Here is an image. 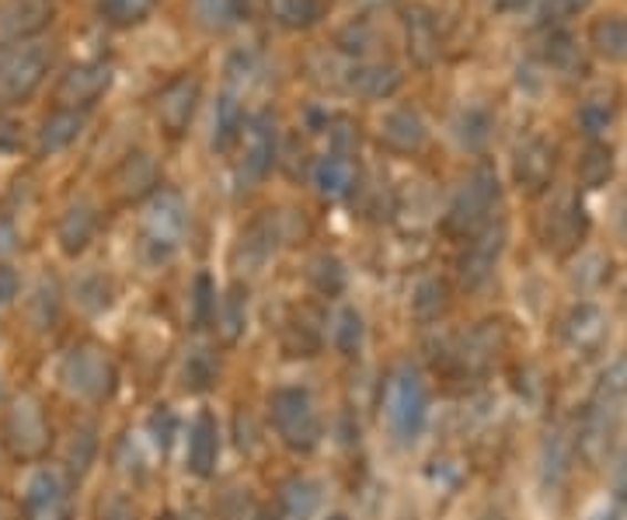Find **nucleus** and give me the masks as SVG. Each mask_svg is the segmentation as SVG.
<instances>
[{
	"label": "nucleus",
	"instance_id": "obj_1",
	"mask_svg": "<svg viewBox=\"0 0 627 520\" xmlns=\"http://www.w3.org/2000/svg\"><path fill=\"white\" fill-rule=\"evenodd\" d=\"M627 409V353L620 360L607 367V374L599 377V385L589 398V406L583 412V430H578V447H583L586 461H599L610 451V443L624 422Z\"/></svg>",
	"mask_w": 627,
	"mask_h": 520
},
{
	"label": "nucleus",
	"instance_id": "obj_2",
	"mask_svg": "<svg viewBox=\"0 0 627 520\" xmlns=\"http://www.w3.org/2000/svg\"><path fill=\"white\" fill-rule=\"evenodd\" d=\"M429 419V388L415 364H398L383 381V427L398 447H415Z\"/></svg>",
	"mask_w": 627,
	"mask_h": 520
},
{
	"label": "nucleus",
	"instance_id": "obj_3",
	"mask_svg": "<svg viewBox=\"0 0 627 520\" xmlns=\"http://www.w3.org/2000/svg\"><path fill=\"white\" fill-rule=\"evenodd\" d=\"M498 200H502L498 172L492 169V164H477V169L461 182V188L453 193L450 210L443 217V231L456 242L474 238L477 231H485L495 221Z\"/></svg>",
	"mask_w": 627,
	"mask_h": 520
},
{
	"label": "nucleus",
	"instance_id": "obj_4",
	"mask_svg": "<svg viewBox=\"0 0 627 520\" xmlns=\"http://www.w3.org/2000/svg\"><path fill=\"white\" fill-rule=\"evenodd\" d=\"M53 67V45L42 39L0 45V105H21L42 88Z\"/></svg>",
	"mask_w": 627,
	"mask_h": 520
},
{
	"label": "nucleus",
	"instance_id": "obj_5",
	"mask_svg": "<svg viewBox=\"0 0 627 520\" xmlns=\"http://www.w3.org/2000/svg\"><path fill=\"white\" fill-rule=\"evenodd\" d=\"M269 416L279 440L297 455H310L321 443V416L307 388H276L269 395Z\"/></svg>",
	"mask_w": 627,
	"mask_h": 520
},
{
	"label": "nucleus",
	"instance_id": "obj_6",
	"mask_svg": "<svg viewBox=\"0 0 627 520\" xmlns=\"http://www.w3.org/2000/svg\"><path fill=\"white\" fill-rule=\"evenodd\" d=\"M185 227H188V206L182 193H175V188H157L147 200V210H143V234H140L143 255H147L151 263H167V258L182 248Z\"/></svg>",
	"mask_w": 627,
	"mask_h": 520
},
{
	"label": "nucleus",
	"instance_id": "obj_7",
	"mask_svg": "<svg viewBox=\"0 0 627 520\" xmlns=\"http://www.w3.org/2000/svg\"><path fill=\"white\" fill-rule=\"evenodd\" d=\"M203 102V78L196 70H178L154 94V120L167 140H182Z\"/></svg>",
	"mask_w": 627,
	"mask_h": 520
},
{
	"label": "nucleus",
	"instance_id": "obj_8",
	"mask_svg": "<svg viewBox=\"0 0 627 520\" xmlns=\"http://www.w3.org/2000/svg\"><path fill=\"white\" fill-rule=\"evenodd\" d=\"M60 381L84 401H105L115 391V364L102 346H74L60 364Z\"/></svg>",
	"mask_w": 627,
	"mask_h": 520
},
{
	"label": "nucleus",
	"instance_id": "obj_9",
	"mask_svg": "<svg viewBox=\"0 0 627 520\" xmlns=\"http://www.w3.org/2000/svg\"><path fill=\"white\" fill-rule=\"evenodd\" d=\"M237 182L251 188L258 182H265V175L273 172V164L279 157V133H276V120L273 112H255L248 115L245 130L237 136Z\"/></svg>",
	"mask_w": 627,
	"mask_h": 520
},
{
	"label": "nucleus",
	"instance_id": "obj_10",
	"mask_svg": "<svg viewBox=\"0 0 627 520\" xmlns=\"http://www.w3.org/2000/svg\"><path fill=\"white\" fill-rule=\"evenodd\" d=\"M50 419L35 395H18L4 419V443L18 461H35L50 451Z\"/></svg>",
	"mask_w": 627,
	"mask_h": 520
},
{
	"label": "nucleus",
	"instance_id": "obj_11",
	"mask_svg": "<svg viewBox=\"0 0 627 520\" xmlns=\"http://www.w3.org/2000/svg\"><path fill=\"white\" fill-rule=\"evenodd\" d=\"M505 238H510L505 224L492 221L485 231H477L474 238L464 242V252L456 258V276H461L464 290H481L495 276V266L505 252Z\"/></svg>",
	"mask_w": 627,
	"mask_h": 520
},
{
	"label": "nucleus",
	"instance_id": "obj_12",
	"mask_svg": "<svg viewBox=\"0 0 627 520\" xmlns=\"http://www.w3.org/2000/svg\"><path fill=\"white\" fill-rule=\"evenodd\" d=\"M586 231H589V217H586V206L578 196H562L537 221V238L554 255L578 252V245L586 242Z\"/></svg>",
	"mask_w": 627,
	"mask_h": 520
},
{
	"label": "nucleus",
	"instance_id": "obj_13",
	"mask_svg": "<svg viewBox=\"0 0 627 520\" xmlns=\"http://www.w3.org/2000/svg\"><path fill=\"white\" fill-rule=\"evenodd\" d=\"M21 517L25 520H74V496L60 471L39 468L21 496Z\"/></svg>",
	"mask_w": 627,
	"mask_h": 520
},
{
	"label": "nucleus",
	"instance_id": "obj_14",
	"mask_svg": "<svg viewBox=\"0 0 627 520\" xmlns=\"http://www.w3.org/2000/svg\"><path fill=\"white\" fill-rule=\"evenodd\" d=\"M558 172V147L544 136H526L513 154V182L523 196H544Z\"/></svg>",
	"mask_w": 627,
	"mask_h": 520
},
{
	"label": "nucleus",
	"instance_id": "obj_15",
	"mask_svg": "<svg viewBox=\"0 0 627 520\" xmlns=\"http://www.w3.org/2000/svg\"><path fill=\"white\" fill-rule=\"evenodd\" d=\"M53 0H0V45L39 39L53 26Z\"/></svg>",
	"mask_w": 627,
	"mask_h": 520
},
{
	"label": "nucleus",
	"instance_id": "obj_16",
	"mask_svg": "<svg viewBox=\"0 0 627 520\" xmlns=\"http://www.w3.org/2000/svg\"><path fill=\"white\" fill-rule=\"evenodd\" d=\"M112 84V63L105 60H81L63 74L56 88V102L63 109H91Z\"/></svg>",
	"mask_w": 627,
	"mask_h": 520
},
{
	"label": "nucleus",
	"instance_id": "obj_17",
	"mask_svg": "<svg viewBox=\"0 0 627 520\" xmlns=\"http://www.w3.org/2000/svg\"><path fill=\"white\" fill-rule=\"evenodd\" d=\"M342 84L349 94H359V99L388 102L401 91L404 74L394 63H383V60H349L342 70Z\"/></svg>",
	"mask_w": 627,
	"mask_h": 520
},
{
	"label": "nucleus",
	"instance_id": "obj_18",
	"mask_svg": "<svg viewBox=\"0 0 627 520\" xmlns=\"http://www.w3.org/2000/svg\"><path fill=\"white\" fill-rule=\"evenodd\" d=\"M404 29V50L412 57L415 67H432L443 53V29H440V14L425 8V4H412L404 8L401 18Z\"/></svg>",
	"mask_w": 627,
	"mask_h": 520
},
{
	"label": "nucleus",
	"instance_id": "obj_19",
	"mask_svg": "<svg viewBox=\"0 0 627 520\" xmlns=\"http://www.w3.org/2000/svg\"><path fill=\"white\" fill-rule=\"evenodd\" d=\"M562 333H565V346L575 357H596L610 336V325L596 304H575L562 325Z\"/></svg>",
	"mask_w": 627,
	"mask_h": 520
},
{
	"label": "nucleus",
	"instance_id": "obj_20",
	"mask_svg": "<svg viewBox=\"0 0 627 520\" xmlns=\"http://www.w3.org/2000/svg\"><path fill=\"white\" fill-rule=\"evenodd\" d=\"M429 140V126L415 105L388 109L380 120V144L394 154H419Z\"/></svg>",
	"mask_w": 627,
	"mask_h": 520
},
{
	"label": "nucleus",
	"instance_id": "obj_21",
	"mask_svg": "<svg viewBox=\"0 0 627 520\" xmlns=\"http://www.w3.org/2000/svg\"><path fill=\"white\" fill-rule=\"evenodd\" d=\"M310 179L325 200H349L359 188V164L352 161V154L328 151L325 157L314 161Z\"/></svg>",
	"mask_w": 627,
	"mask_h": 520
},
{
	"label": "nucleus",
	"instance_id": "obj_22",
	"mask_svg": "<svg viewBox=\"0 0 627 520\" xmlns=\"http://www.w3.org/2000/svg\"><path fill=\"white\" fill-rule=\"evenodd\" d=\"M84 126H88V112L84 109H63V105H56L42 120V126H39V136H35L39 154L42 157H53V154H60L66 147H74L78 140H81V133H84Z\"/></svg>",
	"mask_w": 627,
	"mask_h": 520
},
{
	"label": "nucleus",
	"instance_id": "obj_23",
	"mask_svg": "<svg viewBox=\"0 0 627 520\" xmlns=\"http://www.w3.org/2000/svg\"><path fill=\"white\" fill-rule=\"evenodd\" d=\"M99 206H94L91 200H78V203H70L66 206V214L60 217L56 224V242H60V252L70 255V258H78L91 242H94V234H99Z\"/></svg>",
	"mask_w": 627,
	"mask_h": 520
},
{
	"label": "nucleus",
	"instance_id": "obj_24",
	"mask_svg": "<svg viewBox=\"0 0 627 520\" xmlns=\"http://www.w3.org/2000/svg\"><path fill=\"white\" fill-rule=\"evenodd\" d=\"M220 461V422L213 412H199L188 434V468L192 476L209 479Z\"/></svg>",
	"mask_w": 627,
	"mask_h": 520
},
{
	"label": "nucleus",
	"instance_id": "obj_25",
	"mask_svg": "<svg viewBox=\"0 0 627 520\" xmlns=\"http://www.w3.org/2000/svg\"><path fill=\"white\" fill-rule=\"evenodd\" d=\"M115 188H119V196H123V200H151L157 188H161L157 161L147 151L130 154L115 169Z\"/></svg>",
	"mask_w": 627,
	"mask_h": 520
},
{
	"label": "nucleus",
	"instance_id": "obj_26",
	"mask_svg": "<svg viewBox=\"0 0 627 520\" xmlns=\"http://www.w3.org/2000/svg\"><path fill=\"white\" fill-rule=\"evenodd\" d=\"M502 349V328L498 322H481L471 336H464L461 349H456V364L464 374H485Z\"/></svg>",
	"mask_w": 627,
	"mask_h": 520
},
{
	"label": "nucleus",
	"instance_id": "obj_27",
	"mask_svg": "<svg viewBox=\"0 0 627 520\" xmlns=\"http://www.w3.org/2000/svg\"><path fill=\"white\" fill-rule=\"evenodd\" d=\"M279 217L276 214H265V217H255L245 234H240V245H237V258H245L248 269H258L265 266L269 258L276 255L279 248Z\"/></svg>",
	"mask_w": 627,
	"mask_h": 520
},
{
	"label": "nucleus",
	"instance_id": "obj_28",
	"mask_svg": "<svg viewBox=\"0 0 627 520\" xmlns=\"http://www.w3.org/2000/svg\"><path fill=\"white\" fill-rule=\"evenodd\" d=\"M245 123H248L245 105H240V99L234 91H224L220 102H216V109H213V140H209L213 151H220V154L234 151Z\"/></svg>",
	"mask_w": 627,
	"mask_h": 520
},
{
	"label": "nucleus",
	"instance_id": "obj_29",
	"mask_svg": "<svg viewBox=\"0 0 627 520\" xmlns=\"http://www.w3.org/2000/svg\"><path fill=\"white\" fill-rule=\"evenodd\" d=\"M328 14L325 0H269V18L282 32H310Z\"/></svg>",
	"mask_w": 627,
	"mask_h": 520
},
{
	"label": "nucleus",
	"instance_id": "obj_30",
	"mask_svg": "<svg viewBox=\"0 0 627 520\" xmlns=\"http://www.w3.org/2000/svg\"><path fill=\"white\" fill-rule=\"evenodd\" d=\"M213 325L220 339L227 346H234L240 336H245V325H248V290L234 283V287L216 300V315H213Z\"/></svg>",
	"mask_w": 627,
	"mask_h": 520
},
{
	"label": "nucleus",
	"instance_id": "obj_31",
	"mask_svg": "<svg viewBox=\"0 0 627 520\" xmlns=\"http://www.w3.org/2000/svg\"><path fill=\"white\" fill-rule=\"evenodd\" d=\"M589 45L607 63H627V18L620 14L596 18L589 26Z\"/></svg>",
	"mask_w": 627,
	"mask_h": 520
},
{
	"label": "nucleus",
	"instance_id": "obj_32",
	"mask_svg": "<svg viewBox=\"0 0 627 520\" xmlns=\"http://www.w3.org/2000/svg\"><path fill=\"white\" fill-rule=\"evenodd\" d=\"M537 53L551 70H558V74H565V78H575L578 70H586V60H583V53H578L575 39L562 29H547L541 45H537Z\"/></svg>",
	"mask_w": 627,
	"mask_h": 520
},
{
	"label": "nucleus",
	"instance_id": "obj_33",
	"mask_svg": "<svg viewBox=\"0 0 627 520\" xmlns=\"http://www.w3.org/2000/svg\"><path fill=\"white\" fill-rule=\"evenodd\" d=\"M572 455H575V443L565 430H551L544 440V458H541V479L544 489H558L568 471H572Z\"/></svg>",
	"mask_w": 627,
	"mask_h": 520
},
{
	"label": "nucleus",
	"instance_id": "obj_34",
	"mask_svg": "<svg viewBox=\"0 0 627 520\" xmlns=\"http://www.w3.org/2000/svg\"><path fill=\"white\" fill-rule=\"evenodd\" d=\"M192 14L206 32H227L248 14V0H192Z\"/></svg>",
	"mask_w": 627,
	"mask_h": 520
},
{
	"label": "nucleus",
	"instance_id": "obj_35",
	"mask_svg": "<svg viewBox=\"0 0 627 520\" xmlns=\"http://www.w3.org/2000/svg\"><path fill=\"white\" fill-rule=\"evenodd\" d=\"M614 147L603 144V140H593V144L583 151V157H578V182H583V188H603L610 179H614Z\"/></svg>",
	"mask_w": 627,
	"mask_h": 520
},
{
	"label": "nucleus",
	"instance_id": "obj_36",
	"mask_svg": "<svg viewBox=\"0 0 627 520\" xmlns=\"http://www.w3.org/2000/svg\"><path fill=\"white\" fill-rule=\"evenodd\" d=\"M157 8V0H94V14L112 29H133L147 21Z\"/></svg>",
	"mask_w": 627,
	"mask_h": 520
},
{
	"label": "nucleus",
	"instance_id": "obj_37",
	"mask_svg": "<svg viewBox=\"0 0 627 520\" xmlns=\"http://www.w3.org/2000/svg\"><path fill=\"white\" fill-rule=\"evenodd\" d=\"M578 126H583V133L586 136H599V133H607L610 126H614V120H617V102H614V94H607V91H596V94H589V99L578 105Z\"/></svg>",
	"mask_w": 627,
	"mask_h": 520
},
{
	"label": "nucleus",
	"instance_id": "obj_38",
	"mask_svg": "<svg viewBox=\"0 0 627 520\" xmlns=\"http://www.w3.org/2000/svg\"><path fill=\"white\" fill-rule=\"evenodd\" d=\"M307 279H310V287L318 290L321 297H339L346 290V266L339 263L335 255L321 252V255H314L310 258V266H307Z\"/></svg>",
	"mask_w": 627,
	"mask_h": 520
},
{
	"label": "nucleus",
	"instance_id": "obj_39",
	"mask_svg": "<svg viewBox=\"0 0 627 520\" xmlns=\"http://www.w3.org/2000/svg\"><path fill=\"white\" fill-rule=\"evenodd\" d=\"M412 307L422 322H436L450 312V283L446 279H425L412 297Z\"/></svg>",
	"mask_w": 627,
	"mask_h": 520
},
{
	"label": "nucleus",
	"instance_id": "obj_40",
	"mask_svg": "<svg viewBox=\"0 0 627 520\" xmlns=\"http://www.w3.org/2000/svg\"><path fill=\"white\" fill-rule=\"evenodd\" d=\"M453 130H456V140H461L464 147L477 151V147H485V140L492 136V115L481 112V109H467L461 120L453 123Z\"/></svg>",
	"mask_w": 627,
	"mask_h": 520
},
{
	"label": "nucleus",
	"instance_id": "obj_41",
	"mask_svg": "<svg viewBox=\"0 0 627 520\" xmlns=\"http://www.w3.org/2000/svg\"><path fill=\"white\" fill-rule=\"evenodd\" d=\"M282 503H286V510H289V513L304 520V517H310L314 510H318V503H321V492H318V486H314L310 479H294V482H286Z\"/></svg>",
	"mask_w": 627,
	"mask_h": 520
},
{
	"label": "nucleus",
	"instance_id": "obj_42",
	"mask_svg": "<svg viewBox=\"0 0 627 520\" xmlns=\"http://www.w3.org/2000/svg\"><path fill=\"white\" fill-rule=\"evenodd\" d=\"M335 346H339L346 357H356L359 346H363V315L356 307H346L339 315V325H335Z\"/></svg>",
	"mask_w": 627,
	"mask_h": 520
},
{
	"label": "nucleus",
	"instance_id": "obj_43",
	"mask_svg": "<svg viewBox=\"0 0 627 520\" xmlns=\"http://www.w3.org/2000/svg\"><path fill=\"white\" fill-rule=\"evenodd\" d=\"M370 45H373V32L367 21H352V26L339 35V53H346L352 60H367Z\"/></svg>",
	"mask_w": 627,
	"mask_h": 520
},
{
	"label": "nucleus",
	"instance_id": "obj_44",
	"mask_svg": "<svg viewBox=\"0 0 627 520\" xmlns=\"http://www.w3.org/2000/svg\"><path fill=\"white\" fill-rule=\"evenodd\" d=\"M147 430H151V437L157 443V451H167V447H172V440H175V434H178V419H175V412L167 409V406H157L154 416H151V422H147Z\"/></svg>",
	"mask_w": 627,
	"mask_h": 520
},
{
	"label": "nucleus",
	"instance_id": "obj_45",
	"mask_svg": "<svg viewBox=\"0 0 627 520\" xmlns=\"http://www.w3.org/2000/svg\"><path fill=\"white\" fill-rule=\"evenodd\" d=\"M213 315H216V290H213L209 276H199V279H196V322H199V325H209Z\"/></svg>",
	"mask_w": 627,
	"mask_h": 520
},
{
	"label": "nucleus",
	"instance_id": "obj_46",
	"mask_svg": "<svg viewBox=\"0 0 627 520\" xmlns=\"http://www.w3.org/2000/svg\"><path fill=\"white\" fill-rule=\"evenodd\" d=\"M593 8V0H544V14L551 21H568V18H578Z\"/></svg>",
	"mask_w": 627,
	"mask_h": 520
},
{
	"label": "nucleus",
	"instance_id": "obj_47",
	"mask_svg": "<svg viewBox=\"0 0 627 520\" xmlns=\"http://www.w3.org/2000/svg\"><path fill=\"white\" fill-rule=\"evenodd\" d=\"M18 273L14 269H8V266H0V307H8L14 297H18Z\"/></svg>",
	"mask_w": 627,
	"mask_h": 520
},
{
	"label": "nucleus",
	"instance_id": "obj_48",
	"mask_svg": "<svg viewBox=\"0 0 627 520\" xmlns=\"http://www.w3.org/2000/svg\"><path fill=\"white\" fill-rule=\"evenodd\" d=\"M18 248V227L11 217H0V258Z\"/></svg>",
	"mask_w": 627,
	"mask_h": 520
},
{
	"label": "nucleus",
	"instance_id": "obj_49",
	"mask_svg": "<svg viewBox=\"0 0 627 520\" xmlns=\"http://www.w3.org/2000/svg\"><path fill=\"white\" fill-rule=\"evenodd\" d=\"M102 520H136V510H133L130 500H123V496H119V500H112V503L105 507V517H102Z\"/></svg>",
	"mask_w": 627,
	"mask_h": 520
},
{
	"label": "nucleus",
	"instance_id": "obj_50",
	"mask_svg": "<svg viewBox=\"0 0 627 520\" xmlns=\"http://www.w3.org/2000/svg\"><path fill=\"white\" fill-rule=\"evenodd\" d=\"M18 147V126L0 115V154H11Z\"/></svg>",
	"mask_w": 627,
	"mask_h": 520
},
{
	"label": "nucleus",
	"instance_id": "obj_51",
	"mask_svg": "<svg viewBox=\"0 0 627 520\" xmlns=\"http://www.w3.org/2000/svg\"><path fill=\"white\" fill-rule=\"evenodd\" d=\"M495 11H505V14H513V11H523L530 0H492Z\"/></svg>",
	"mask_w": 627,
	"mask_h": 520
},
{
	"label": "nucleus",
	"instance_id": "obj_52",
	"mask_svg": "<svg viewBox=\"0 0 627 520\" xmlns=\"http://www.w3.org/2000/svg\"><path fill=\"white\" fill-rule=\"evenodd\" d=\"M617 492H620V500H627V458L620 465V479H617Z\"/></svg>",
	"mask_w": 627,
	"mask_h": 520
},
{
	"label": "nucleus",
	"instance_id": "obj_53",
	"mask_svg": "<svg viewBox=\"0 0 627 520\" xmlns=\"http://www.w3.org/2000/svg\"><path fill=\"white\" fill-rule=\"evenodd\" d=\"M589 520H617V513H614V510H596Z\"/></svg>",
	"mask_w": 627,
	"mask_h": 520
},
{
	"label": "nucleus",
	"instance_id": "obj_54",
	"mask_svg": "<svg viewBox=\"0 0 627 520\" xmlns=\"http://www.w3.org/2000/svg\"><path fill=\"white\" fill-rule=\"evenodd\" d=\"M255 520H282V517H279V513H273V510H258V513H255Z\"/></svg>",
	"mask_w": 627,
	"mask_h": 520
},
{
	"label": "nucleus",
	"instance_id": "obj_55",
	"mask_svg": "<svg viewBox=\"0 0 627 520\" xmlns=\"http://www.w3.org/2000/svg\"><path fill=\"white\" fill-rule=\"evenodd\" d=\"M367 8H388V4H394V0H363Z\"/></svg>",
	"mask_w": 627,
	"mask_h": 520
},
{
	"label": "nucleus",
	"instance_id": "obj_56",
	"mask_svg": "<svg viewBox=\"0 0 627 520\" xmlns=\"http://www.w3.org/2000/svg\"><path fill=\"white\" fill-rule=\"evenodd\" d=\"M157 520H182V517H178V513H161Z\"/></svg>",
	"mask_w": 627,
	"mask_h": 520
},
{
	"label": "nucleus",
	"instance_id": "obj_57",
	"mask_svg": "<svg viewBox=\"0 0 627 520\" xmlns=\"http://www.w3.org/2000/svg\"><path fill=\"white\" fill-rule=\"evenodd\" d=\"M620 224H624V234H627V203H624V214H620Z\"/></svg>",
	"mask_w": 627,
	"mask_h": 520
},
{
	"label": "nucleus",
	"instance_id": "obj_58",
	"mask_svg": "<svg viewBox=\"0 0 627 520\" xmlns=\"http://www.w3.org/2000/svg\"><path fill=\"white\" fill-rule=\"evenodd\" d=\"M331 520H346V517H342V513H339V517H331Z\"/></svg>",
	"mask_w": 627,
	"mask_h": 520
},
{
	"label": "nucleus",
	"instance_id": "obj_59",
	"mask_svg": "<svg viewBox=\"0 0 627 520\" xmlns=\"http://www.w3.org/2000/svg\"><path fill=\"white\" fill-rule=\"evenodd\" d=\"M485 520H502V517H485Z\"/></svg>",
	"mask_w": 627,
	"mask_h": 520
}]
</instances>
